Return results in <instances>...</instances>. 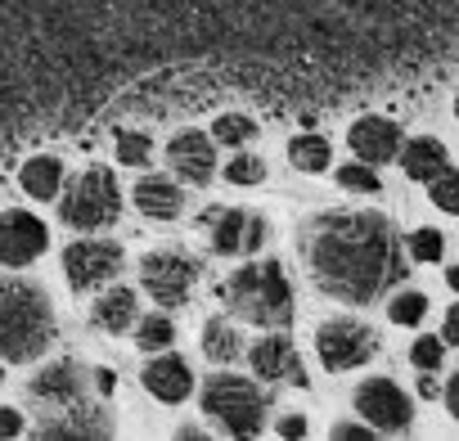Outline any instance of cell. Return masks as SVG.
I'll return each mask as SVG.
<instances>
[{
    "instance_id": "cell-1",
    "label": "cell",
    "mask_w": 459,
    "mask_h": 441,
    "mask_svg": "<svg viewBox=\"0 0 459 441\" xmlns=\"http://www.w3.org/2000/svg\"><path fill=\"white\" fill-rule=\"evenodd\" d=\"M302 257L311 280L347 302L365 307L387 293V284L405 280V257L392 220L378 212H325L302 230Z\"/></svg>"
},
{
    "instance_id": "cell-2",
    "label": "cell",
    "mask_w": 459,
    "mask_h": 441,
    "mask_svg": "<svg viewBox=\"0 0 459 441\" xmlns=\"http://www.w3.org/2000/svg\"><path fill=\"white\" fill-rule=\"evenodd\" d=\"M55 338V311L50 298L37 284L0 280V356L5 360H32Z\"/></svg>"
},
{
    "instance_id": "cell-3",
    "label": "cell",
    "mask_w": 459,
    "mask_h": 441,
    "mask_svg": "<svg viewBox=\"0 0 459 441\" xmlns=\"http://www.w3.org/2000/svg\"><path fill=\"white\" fill-rule=\"evenodd\" d=\"M225 302L235 316H244L248 324H262V329H284L293 320V293H289L280 262L235 271L225 284Z\"/></svg>"
},
{
    "instance_id": "cell-4",
    "label": "cell",
    "mask_w": 459,
    "mask_h": 441,
    "mask_svg": "<svg viewBox=\"0 0 459 441\" xmlns=\"http://www.w3.org/2000/svg\"><path fill=\"white\" fill-rule=\"evenodd\" d=\"M203 414L221 419L230 437H257L266 423V396L235 374H216L203 383Z\"/></svg>"
},
{
    "instance_id": "cell-5",
    "label": "cell",
    "mask_w": 459,
    "mask_h": 441,
    "mask_svg": "<svg viewBox=\"0 0 459 441\" xmlns=\"http://www.w3.org/2000/svg\"><path fill=\"white\" fill-rule=\"evenodd\" d=\"M59 212H64V220H68L73 230H104V226H113L117 212H122V194H117L113 171L91 167L86 176H77L68 185Z\"/></svg>"
},
{
    "instance_id": "cell-6",
    "label": "cell",
    "mask_w": 459,
    "mask_h": 441,
    "mask_svg": "<svg viewBox=\"0 0 459 441\" xmlns=\"http://www.w3.org/2000/svg\"><path fill=\"white\" fill-rule=\"evenodd\" d=\"M194 262L185 257V253H171V248H162V253H149L144 262H140V284H144V293L158 302V307H180L185 298H189V289H194Z\"/></svg>"
},
{
    "instance_id": "cell-7",
    "label": "cell",
    "mask_w": 459,
    "mask_h": 441,
    "mask_svg": "<svg viewBox=\"0 0 459 441\" xmlns=\"http://www.w3.org/2000/svg\"><path fill=\"white\" fill-rule=\"evenodd\" d=\"M374 347H378V338H374L360 320H329V324H320V333H316L320 360H325L329 369H338V374L365 365V360L374 356Z\"/></svg>"
},
{
    "instance_id": "cell-8",
    "label": "cell",
    "mask_w": 459,
    "mask_h": 441,
    "mask_svg": "<svg viewBox=\"0 0 459 441\" xmlns=\"http://www.w3.org/2000/svg\"><path fill=\"white\" fill-rule=\"evenodd\" d=\"M356 410H360V419H369L378 432H405L410 419H414L410 396H405L396 383H387V378H369V383H360V392H356Z\"/></svg>"
},
{
    "instance_id": "cell-9",
    "label": "cell",
    "mask_w": 459,
    "mask_h": 441,
    "mask_svg": "<svg viewBox=\"0 0 459 441\" xmlns=\"http://www.w3.org/2000/svg\"><path fill=\"white\" fill-rule=\"evenodd\" d=\"M64 271H68V284L73 289L108 284L122 271V248L117 244H104V239H82V244H73L64 253Z\"/></svg>"
},
{
    "instance_id": "cell-10",
    "label": "cell",
    "mask_w": 459,
    "mask_h": 441,
    "mask_svg": "<svg viewBox=\"0 0 459 441\" xmlns=\"http://www.w3.org/2000/svg\"><path fill=\"white\" fill-rule=\"evenodd\" d=\"M50 235L32 212H5L0 216V262L5 266H28L46 253Z\"/></svg>"
},
{
    "instance_id": "cell-11",
    "label": "cell",
    "mask_w": 459,
    "mask_h": 441,
    "mask_svg": "<svg viewBox=\"0 0 459 441\" xmlns=\"http://www.w3.org/2000/svg\"><path fill=\"white\" fill-rule=\"evenodd\" d=\"M167 162L194 180V185H207L212 171H216V153H212V135L207 131H180L171 144H167Z\"/></svg>"
},
{
    "instance_id": "cell-12",
    "label": "cell",
    "mask_w": 459,
    "mask_h": 441,
    "mask_svg": "<svg viewBox=\"0 0 459 441\" xmlns=\"http://www.w3.org/2000/svg\"><path fill=\"white\" fill-rule=\"evenodd\" d=\"M253 369L262 374V378H271V383H280V378H289L293 387H307V369H302V360H298V347L289 342V338H262L257 347H253Z\"/></svg>"
},
{
    "instance_id": "cell-13",
    "label": "cell",
    "mask_w": 459,
    "mask_h": 441,
    "mask_svg": "<svg viewBox=\"0 0 459 441\" xmlns=\"http://www.w3.org/2000/svg\"><path fill=\"white\" fill-rule=\"evenodd\" d=\"M347 140H351V153H356L360 162H387V158H396V149H401V131H396L387 117H360V122L347 131Z\"/></svg>"
},
{
    "instance_id": "cell-14",
    "label": "cell",
    "mask_w": 459,
    "mask_h": 441,
    "mask_svg": "<svg viewBox=\"0 0 459 441\" xmlns=\"http://www.w3.org/2000/svg\"><path fill=\"white\" fill-rule=\"evenodd\" d=\"M144 387H149L158 401L176 405V401H185V396L194 392V374H189V365H185L180 356H158V360L144 365Z\"/></svg>"
},
{
    "instance_id": "cell-15",
    "label": "cell",
    "mask_w": 459,
    "mask_h": 441,
    "mask_svg": "<svg viewBox=\"0 0 459 441\" xmlns=\"http://www.w3.org/2000/svg\"><path fill=\"white\" fill-rule=\"evenodd\" d=\"M82 378H86V369H82L77 360H59V365H50V369L37 374L32 392H37L41 401H77L82 387H86Z\"/></svg>"
},
{
    "instance_id": "cell-16",
    "label": "cell",
    "mask_w": 459,
    "mask_h": 441,
    "mask_svg": "<svg viewBox=\"0 0 459 441\" xmlns=\"http://www.w3.org/2000/svg\"><path fill=\"white\" fill-rule=\"evenodd\" d=\"M401 167H405V176H410V180H432L437 171H446V167H450V158H446V144H441V140L419 135V140H410V144H405Z\"/></svg>"
},
{
    "instance_id": "cell-17",
    "label": "cell",
    "mask_w": 459,
    "mask_h": 441,
    "mask_svg": "<svg viewBox=\"0 0 459 441\" xmlns=\"http://www.w3.org/2000/svg\"><path fill=\"white\" fill-rule=\"evenodd\" d=\"M135 207L144 216H158V220H171L180 212V189L167 180V176H149L135 185Z\"/></svg>"
},
{
    "instance_id": "cell-18",
    "label": "cell",
    "mask_w": 459,
    "mask_h": 441,
    "mask_svg": "<svg viewBox=\"0 0 459 441\" xmlns=\"http://www.w3.org/2000/svg\"><path fill=\"white\" fill-rule=\"evenodd\" d=\"M91 320H95L104 333H122V329H131V320H135V293H131V289H113V293H104V298L95 302Z\"/></svg>"
},
{
    "instance_id": "cell-19",
    "label": "cell",
    "mask_w": 459,
    "mask_h": 441,
    "mask_svg": "<svg viewBox=\"0 0 459 441\" xmlns=\"http://www.w3.org/2000/svg\"><path fill=\"white\" fill-rule=\"evenodd\" d=\"M113 432V423H108V414L104 410H73V414H64V423H50V428H41V437L46 441H59V437H108Z\"/></svg>"
},
{
    "instance_id": "cell-20",
    "label": "cell",
    "mask_w": 459,
    "mask_h": 441,
    "mask_svg": "<svg viewBox=\"0 0 459 441\" xmlns=\"http://www.w3.org/2000/svg\"><path fill=\"white\" fill-rule=\"evenodd\" d=\"M19 180H23V189H28L32 198H55L59 185H64V167H59L55 158H32Z\"/></svg>"
},
{
    "instance_id": "cell-21",
    "label": "cell",
    "mask_w": 459,
    "mask_h": 441,
    "mask_svg": "<svg viewBox=\"0 0 459 441\" xmlns=\"http://www.w3.org/2000/svg\"><path fill=\"white\" fill-rule=\"evenodd\" d=\"M289 158H293L298 171L320 176V171L329 167V140H325V135H298V140L289 144Z\"/></svg>"
},
{
    "instance_id": "cell-22",
    "label": "cell",
    "mask_w": 459,
    "mask_h": 441,
    "mask_svg": "<svg viewBox=\"0 0 459 441\" xmlns=\"http://www.w3.org/2000/svg\"><path fill=\"white\" fill-rule=\"evenodd\" d=\"M239 333L230 329L225 320H207V329H203V351L207 356H216V360H235L239 356Z\"/></svg>"
},
{
    "instance_id": "cell-23",
    "label": "cell",
    "mask_w": 459,
    "mask_h": 441,
    "mask_svg": "<svg viewBox=\"0 0 459 441\" xmlns=\"http://www.w3.org/2000/svg\"><path fill=\"white\" fill-rule=\"evenodd\" d=\"M239 235H244V212H216L212 216V248L216 253H239Z\"/></svg>"
},
{
    "instance_id": "cell-24",
    "label": "cell",
    "mask_w": 459,
    "mask_h": 441,
    "mask_svg": "<svg viewBox=\"0 0 459 441\" xmlns=\"http://www.w3.org/2000/svg\"><path fill=\"white\" fill-rule=\"evenodd\" d=\"M171 338H176V329H171V320H167V316H149V320H140V329H135V342H140L144 351L171 347Z\"/></svg>"
},
{
    "instance_id": "cell-25",
    "label": "cell",
    "mask_w": 459,
    "mask_h": 441,
    "mask_svg": "<svg viewBox=\"0 0 459 441\" xmlns=\"http://www.w3.org/2000/svg\"><path fill=\"white\" fill-rule=\"evenodd\" d=\"M212 135H216L221 144H244V140H253V135H257V126H253L248 117H239V113H225V117H216Z\"/></svg>"
},
{
    "instance_id": "cell-26",
    "label": "cell",
    "mask_w": 459,
    "mask_h": 441,
    "mask_svg": "<svg viewBox=\"0 0 459 441\" xmlns=\"http://www.w3.org/2000/svg\"><path fill=\"white\" fill-rule=\"evenodd\" d=\"M225 180L230 185H257V180H266V162L262 158H248V153H235V158H230V167H225Z\"/></svg>"
},
{
    "instance_id": "cell-27",
    "label": "cell",
    "mask_w": 459,
    "mask_h": 441,
    "mask_svg": "<svg viewBox=\"0 0 459 441\" xmlns=\"http://www.w3.org/2000/svg\"><path fill=\"white\" fill-rule=\"evenodd\" d=\"M387 316H392L396 324H419V320L428 316V298H423V293H401V298H392Z\"/></svg>"
},
{
    "instance_id": "cell-28",
    "label": "cell",
    "mask_w": 459,
    "mask_h": 441,
    "mask_svg": "<svg viewBox=\"0 0 459 441\" xmlns=\"http://www.w3.org/2000/svg\"><path fill=\"white\" fill-rule=\"evenodd\" d=\"M338 185L351 189V194H378V176H374L369 167H356V162L338 167Z\"/></svg>"
},
{
    "instance_id": "cell-29",
    "label": "cell",
    "mask_w": 459,
    "mask_h": 441,
    "mask_svg": "<svg viewBox=\"0 0 459 441\" xmlns=\"http://www.w3.org/2000/svg\"><path fill=\"white\" fill-rule=\"evenodd\" d=\"M432 203H437L441 212H459V180H455L450 167L432 176Z\"/></svg>"
},
{
    "instance_id": "cell-30",
    "label": "cell",
    "mask_w": 459,
    "mask_h": 441,
    "mask_svg": "<svg viewBox=\"0 0 459 441\" xmlns=\"http://www.w3.org/2000/svg\"><path fill=\"white\" fill-rule=\"evenodd\" d=\"M117 158H122V167H144V158H149V135H140V131H122V140H117Z\"/></svg>"
},
{
    "instance_id": "cell-31",
    "label": "cell",
    "mask_w": 459,
    "mask_h": 441,
    "mask_svg": "<svg viewBox=\"0 0 459 441\" xmlns=\"http://www.w3.org/2000/svg\"><path fill=\"white\" fill-rule=\"evenodd\" d=\"M441 356H446V342H441V338H419V342L410 347V360H414L423 374H428V369H437V365H441Z\"/></svg>"
},
{
    "instance_id": "cell-32",
    "label": "cell",
    "mask_w": 459,
    "mask_h": 441,
    "mask_svg": "<svg viewBox=\"0 0 459 441\" xmlns=\"http://www.w3.org/2000/svg\"><path fill=\"white\" fill-rule=\"evenodd\" d=\"M441 248H446V239H441L437 230H419V235L410 239V253H414L419 262H437V257H441Z\"/></svg>"
},
{
    "instance_id": "cell-33",
    "label": "cell",
    "mask_w": 459,
    "mask_h": 441,
    "mask_svg": "<svg viewBox=\"0 0 459 441\" xmlns=\"http://www.w3.org/2000/svg\"><path fill=\"white\" fill-rule=\"evenodd\" d=\"M266 244V220L262 216H244V235H239V253L248 248V253H257Z\"/></svg>"
},
{
    "instance_id": "cell-34",
    "label": "cell",
    "mask_w": 459,
    "mask_h": 441,
    "mask_svg": "<svg viewBox=\"0 0 459 441\" xmlns=\"http://www.w3.org/2000/svg\"><path fill=\"white\" fill-rule=\"evenodd\" d=\"M23 432V414L10 410V405H0V437H19Z\"/></svg>"
},
{
    "instance_id": "cell-35",
    "label": "cell",
    "mask_w": 459,
    "mask_h": 441,
    "mask_svg": "<svg viewBox=\"0 0 459 441\" xmlns=\"http://www.w3.org/2000/svg\"><path fill=\"white\" fill-rule=\"evenodd\" d=\"M280 437H307V419H302V414L280 419Z\"/></svg>"
},
{
    "instance_id": "cell-36",
    "label": "cell",
    "mask_w": 459,
    "mask_h": 441,
    "mask_svg": "<svg viewBox=\"0 0 459 441\" xmlns=\"http://www.w3.org/2000/svg\"><path fill=\"white\" fill-rule=\"evenodd\" d=\"M333 437H338V441H369V428H356V423H338V428H333Z\"/></svg>"
},
{
    "instance_id": "cell-37",
    "label": "cell",
    "mask_w": 459,
    "mask_h": 441,
    "mask_svg": "<svg viewBox=\"0 0 459 441\" xmlns=\"http://www.w3.org/2000/svg\"><path fill=\"white\" fill-rule=\"evenodd\" d=\"M441 342H446V347H450V342H459V307L446 316V333H441Z\"/></svg>"
},
{
    "instance_id": "cell-38",
    "label": "cell",
    "mask_w": 459,
    "mask_h": 441,
    "mask_svg": "<svg viewBox=\"0 0 459 441\" xmlns=\"http://www.w3.org/2000/svg\"><path fill=\"white\" fill-rule=\"evenodd\" d=\"M95 387H100V392H113V387H117V374H113V369H95Z\"/></svg>"
},
{
    "instance_id": "cell-39",
    "label": "cell",
    "mask_w": 459,
    "mask_h": 441,
    "mask_svg": "<svg viewBox=\"0 0 459 441\" xmlns=\"http://www.w3.org/2000/svg\"><path fill=\"white\" fill-rule=\"evenodd\" d=\"M446 405L459 414V378H450V392H446Z\"/></svg>"
},
{
    "instance_id": "cell-40",
    "label": "cell",
    "mask_w": 459,
    "mask_h": 441,
    "mask_svg": "<svg viewBox=\"0 0 459 441\" xmlns=\"http://www.w3.org/2000/svg\"><path fill=\"white\" fill-rule=\"evenodd\" d=\"M419 396H428V401H432V396H437V383H432V378H423V383H419Z\"/></svg>"
}]
</instances>
